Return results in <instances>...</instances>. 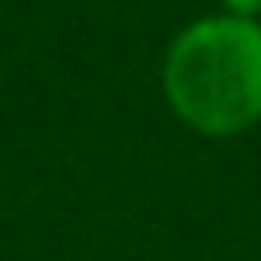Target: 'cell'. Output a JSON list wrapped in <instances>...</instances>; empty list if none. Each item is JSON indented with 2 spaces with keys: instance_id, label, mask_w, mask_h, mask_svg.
<instances>
[{
  "instance_id": "6da1fadb",
  "label": "cell",
  "mask_w": 261,
  "mask_h": 261,
  "mask_svg": "<svg viewBox=\"0 0 261 261\" xmlns=\"http://www.w3.org/2000/svg\"><path fill=\"white\" fill-rule=\"evenodd\" d=\"M163 98L171 114L204 135L232 139L261 122V20L200 16L163 53Z\"/></svg>"
},
{
  "instance_id": "7a4b0ae2",
  "label": "cell",
  "mask_w": 261,
  "mask_h": 261,
  "mask_svg": "<svg viewBox=\"0 0 261 261\" xmlns=\"http://www.w3.org/2000/svg\"><path fill=\"white\" fill-rule=\"evenodd\" d=\"M224 16H241V20H261V0H216Z\"/></svg>"
}]
</instances>
